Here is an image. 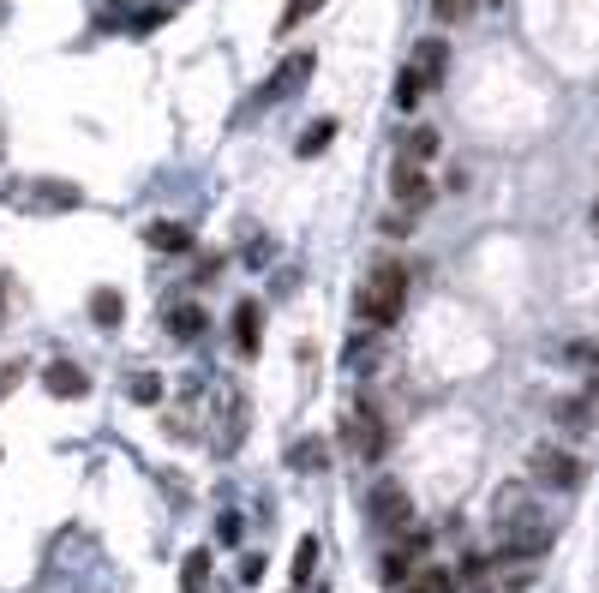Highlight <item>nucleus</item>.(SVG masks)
Wrapping results in <instances>:
<instances>
[{
  "mask_svg": "<svg viewBox=\"0 0 599 593\" xmlns=\"http://www.w3.org/2000/svg\"><path fill=\"white\" fill-rule=\"evenodd\" d=\"M342 444H348V456H354V462H378L390 438H384V420H378L366 402H354V408L342 414Z\"/></svg>",
  "mask_w": 599,
  "mask_h": 593,
  "instance_id": "f03ea898",
  "label": "nucleus"
},
{
  "mask_svg": "<svg viewBox=\"0 0 599 593\" xmlns=\"http://www.w3.org/2000/svg\"><path fill=\"white\" fill-rule=\"evenodd\" d=\"M528 474H534L540 486H552V492H576V486H582V462H576L570 450H558V444H540V450L528 456Z\"/></svg>",
  "mask_w": 599,
  "mask_h": 593,
  "instance_id": "20e7f679",
  "label": "nucleus"
},
{
  "mask_svg": "<svg viewBox=\"0 0 599 593\" xmlns=\"http://www.w3.org/2000/svg\"><path fill=\"white\" fill-rule=\"evenodd\" d=\"M240 582H264V558H258V552H252V558L240 564Z\"/></svg>",
  "mask_w": 599,
  "mask_h": 593,
  "instance_id": "c756f323",
  "label": "nucleus"
},
{
  "mask_svg": "<svg viewBox=\"0 0 599 593\" xmlns=\"http://www.w3.org/2000/svg\"><path fill=\"white\" fill-rule=\"evenodd\" d=\"M330 144H336V120L324 114V120H312V126L294 138V156H306V162H312V156H318V150H330Z\"/></svg>",
  "mask_w": 599,
  "mask_h": 593,
  "instance_id": "2eb2a0df",
  "label": "nucleus"
},
{
  "mask_svg": "<svg viewBox=\"0 0 599 593\" xmlns=\"http://www.w3.org/2000/svg\"><path fill=\"white\" fill-rule=\"evenodd\" d=\"M480 12V0H432V18L438 24H468Z\"/></svg>",
  "mask_w": 599,
  "mask_h": 593,
  "instance_id": "4be33fe9",
  "label": "nucleus"
},
{
  "mask_svg": "<svg viewBox=\"0 0 599 593\" xmlns=\"http://www.w3.org/2000/svg\"><path fill=\"white\" fill-rule=\"evenodd\" d=\"M42 390L54 402H78V396H90V372L72 360H54V366H42Z\"/></svg>",
  "mask_w": 599,
  "mask_h": 593,
  "instance_id": "0eeeda50",
  "label": "nucleus"
},
{
  "mask_svg": "<svg viewBox=\"0 0 599 593\" xmlns=\"http://www.w3.org/2000/svg\"><path fill=\"white\" fill-rule=\"evenodd\" d=\"M390 198L408 204V210H420V204L432 198V180H426V168H420L414 156H402V162L390 168Z\"/></svg>",
  "mask_w": 599,
  "mask_h": 593,
  "instance_id": "423d86ee",
  "label": "nucleus"
},
{
  "mask_svg": "<svg viewBox=\"0 0 599 593\" xmlns=\"http://www.w3.org/2000/svg\"><path fill=\"white\" fill-rule=\"evenodd\" d=\"M18 384H24V360H6V366H0V402H6Z\"/></svg>",
  "mask_w": 599,
  "mask_h": 593,
  "instance_id": "bb28decb",
  "label": "nucleus"
},
{
  "mask_svg": "<svg viewBox=\"0 0 599 593\" xmlns=\"http://www.w3.org/2000/svg\"><path fill=\"white\" fill-rule=\"evenodd\" d=\"M288 468H294V474H318V468H330V444H324V438H300V444L288 450Z\"/></svg>",
  "mask_w": 599,
  "mask_h": 593,
  "instance_id": "ddd939ff",
  "label": "nucleus"
},
{
  "mask_svg": "<svg viewBox=\"0 0 599 593\" xmlns=\"http://www.w3.org/2000/svg\"><path fill=\"white\" fill-rule=\"evenodd\" d=\"M258 342H264V306H258V300H240V306H234V348L252 360Z\"/></svg>",
  "mask_w": 599,
  "mask_h": 593,
  "instance_id": "1a4fd4ad",
  "label": "nucleus"
},
{
  "mask_svg": "<svg viewBox=\"0 0 599 593\" xmlns=\"http://www.w3.org/2000/svg\"><path fill=\"white\" fill-rule=\"evenodd\" d=\"M18 204H24V210H72V204H84V192L66 186V180H36V186L18 192Z\"/></svg>",
  "mask_w": 599,
  "mask_h": 593,
  "instance_id": "6e6552de",
  "label": "nucleus"
},
{
  "mask_svg": "<svg viewBox=\"0 0 599 593\" xmlns=\"http://www.w3.org/2000/svg\"><path fill=\"white\" fill-rule=\"evenodd\" d=\"M480 593H492V588H480Z\"/></svg>",
  "mask_w": 599,
  "mask_h": 593,
  "instance_id": "2f4dec72",
  "label": "nucleus"
},
{
  "mask_svg": "<svg viewBox=\"0 0 599 593\" xmlns=\"http://www.w3.org/2000/svg\"><path fill=\"white\" fill-rule=\"evenodd\" d=\"M312 564H318V540L306 534V540L294 546V564H288V576H294V588H306V582H312Z\"/></svg>",
  "mask_w": 599,
  "mask_h": 593,
  "instance_id": "6ab92c4d",
  "label": "nucleus"
},
{
  "mask_svg": "<svg viewBox=\"0 0 599 593\" xmlns=\"http://www.w3.org/2000/svg\"><path fill=\"white\" fill-rule=\"evenodd\" d=\"M402 156L432 162V156H438V132H432V126H414V132H408V144H402Z\"/></svg>",
  "mask_w": 599,
  "mask_h": 593,
  "instance_id": "aec40b11",
  "label": "nucleus"
},
{
  "mask_svg": "<svg viewBox=\"0 0 599 593\" xmlns=\"http://www.w3.org/2000/svg\"><path fill=\"white\" fill-rule=\"evenodd\" d=\"M90 318H96L102 330H114V324L126 318V300H120V288H96V294H90Z\"/></svg>",
  "mask_w": 599,
  "mask_h": 593,
  "instance_id": "f3484780",
  "label": "nucleus"
},
{
  "mask_svg": "<svg viewBox=\"0 0 599 593\" xmlns=\"http://www.w3.org/2000/svg\"><path fill=\"white\" fill-rule=\"evenodd\" d=\"M366 360H378V348H372L366 336H354V342L342 348V366H354V372H366Z\"/></svg>",
  "mask_w": 599,
  "mask_h": 593,
  "instance_id": "393cba45",
  "label": "nucleus"
},
{
  "mask_svg": "<svg viewBox=\"0 0 599 593\" xmlns=\"http://www.w3.org/2000/svg\"><path fill=\"white\" fill-rule=\"evenodd\" d=\"M408 593H456V576H450V570H420Z\"/></svg>",
  "mask_w": 599,
  "mask_h": 593,
  "instance_id": "5701e85b",
  "label": "nucleus"
},
{
  "mask_svg": "<svg viewBox=\"0 0 599 593\" xmlns=\"http://www.w3.org/2000/svg\"><path fill=\"white\" fill-rule=\"evenodd\" d=\"M414 66H420L426 84H444V72H450V48H444V36H426V42L414 48Z\"/></svg>",
  "mask_w": 599,
  "mask_h": 593,
  "instance_id": "f8f14e48",
  "label": "nucleus"
},
{
  "mask_svg": "<svg viewBox=\"0 0 599 593\" xmlns=\"http://www.w3.org/2000/svg\"><path fill=\"white\" fill-rule=\"evenodd\" d=\"M306 78H312V54L300 48V54H288V60L276 66V78H270V90H264V96H300V90H306Z\"/></svg>",
  "mask_w": 599,
  "mask_h": 593,
  "instance_id": "9d476101",
  "label": "nucleus"
},
{
  "mask_svg": "<svg viewBox=\"0 0 599 593\" xmlns=\"http://www.w3.org/2000/svg\"><path fill=\"white\" fill-rule=\"evenodd\" d=\"M402 306H408V264L378 258L372 276H366V288H360V324L366 330H390L402 318Z\"/></svg>",
  "mask_w": 599,
  "mask_h": 593,
  "instance_id": "f257e3e1",
  "label": "nucleus"
},
{
  "mask_svg": "<svg viewBox=\"0 0 599 593\" xmlns=\"http://www.w3.org/2000/svg\"><path fill=\"white\" fill-rule=\"evenodd\" d=\"M426 90H432V84H426V78H420V66H414V60H408V66H402V72H396V108H402V114H414V108H420V96H426Z\"/></svg>",
  "mask_w": 599,
  "mask_h": 593,
  "instance_id": "4468645a",
  "label": "nucleus"
},
{
  "mask_svg": "<svg viewBox=\"0 0 599 593\" xmlns=\"http://www.w3.org/2000/svg\"><path fill=\"white\" fill-rule=\"evenodd\" d=\"M144 246H150V252H192V228L174 222V216H156V222L144 228Z\"/></svg>",
  "mask_w": 599,
  "mask_h": 593,
  "instance_id": "9b49d317",
  "label": "nucleus"
},
{
  "mask_svg": "<svg viewBox=\"0 0 599 593\" xmlns=\"http://www.w3.org/2000/svg\"><path fill=\"white\" fill-rule=\"evenodd\" d=\"M408 228H414V210H408V204H402V210H390V216H384V234H408Z\"/></svg>",
  "mask_w": 599,
  "mask_h": 593,
  "instance_id": "cd10ccee",
  "label": "nucleus"
},
{
  "mask_svg": "<svg viewBox=\"0 0 599 593\" xmlns=\"http://www.w3.org/2000/svg\"><path fill=\"white\" fill-rule=\"evenodd\" d=\"M216 540H228V546H234V540H240V516H222V522H216Z\"/></svg>",
  "mask_w": 599,
  "mask_h": 593,
  "instance_id": "c85d7f7f",
  "label": "nucleus"
},
{
  "mask_svg": "<svg viewBox=\"0 0 599 593\" xmlns=\"http://www.w3.org/2000/svg\"><path fill=\"white\" fill-rule=\"evenodd\" d=\"M210 588V552H186L180 564V593H204Z\"/></svg>",
  "mask_w": 599,
  "mask_h": 593,
  "instance_id": "a211bd4d",
  "label": "nucleus"
},
{
  "mask_svg": "<svg viewBox=\"0 0 599 593\" xmlns=\"http://www.w3.org/2000/svg\"><path fill=\"white\" fill-rule=\"evenodd\" d=\"M168 336H174V342H198V336H204V306H192V300L174 306V312H168Z\"/></svg>",
  "mask_w": 599,
  "mask_h": 593,
  "instance_id": "dca6fc26",
  "label": "nucleus"
},
{
  "mask_svg": "<svg viewBox=\"0 0 599 593\" xmlns=\"http://www.w3.org/2000/svg\"><path fill=\"white\" fill-rule=\"evenodd\" d=\"M492 522H498V540H516V534H540V522H534V498H528V492H516V486L498 498V516H492Z\"/></svg>",
  "mask_w": 599,
  "mask_h": 593,
  "instance_id": "39448f33",
  "label": "nucleus"
},
{
  "mask_svg": "<svg viewBox=\"0 0 599 593\" xmlns=\"http://www.w3.org/2000/svg\"><path fill=\"white\" fill-rule=\"evenodd\" d=\"M366 516H372V528H384V534L414 528V504H408V492H402L396 480H378V486L366 492Z\"/></svg>",
  "mask_w": 599,
  "mask_h": 593,
  "instance_id": "7ed1b4c3",
  "label": "nucleus"
},
{
  "mask_svg": "<svg viewBox=\"0 0 599 593\" xmlns=\"http://www.w3.org/2000/svg\"><path fill=\"white\" fill-rule=\"evenodd\" d=\"M558 420H564L570 432H588V426H594V402H564V408H558Z\"/></svg>",
  "mask_w": 599,
  "mask_h": 593,
  "instance_id": "b1692460",
  "label": "nucleus"
},
{
  "mask_svg": "<svg viewBox=\"0 0 599 593\" xmlns=\"http://www.w3.org/2000/svg\"><path fill=\"white\" fill-rule=\"evenodd\" d=\"M0 324H6V282H0Z\"/></svg>",
  "mask_w": 599,
  "mask_h": 593,
  "instance_id": "7c9ffc66",
  "label": "nucleus"
},
{
  "mask_svg": "<svg viewBox=\"0 0 599 593\" xmlns=\"http://www.w3.org/2000/svg\"><path fill=\"white\" fill-rule=\"evenodd\" d=\"M318 6H324V0H288V6H282V18H276V36H288V30H300V24H306V18H312Z\"/></svg>",
  "mask_w": 599,
  "mask_h": 593,
  "instance_id": "412c9836",
  "label": "nucleus"
},
{
  "mask_svg": "<svg viewBox=\"0 0 599 593\" xmlns=\"http://www.w3.org/2000/svg\"><path fill=\"white\" fill-rule=\"evenodd\" d=\"M156 396H162V378H156V372H138V378H132V402H156Z\"/></svg>",
  "mask_w": 599,
  "mask_h": 593,
  "instance_id": "a878e982",
  "label": "nucleus"
}]
</instances>
